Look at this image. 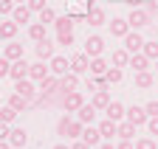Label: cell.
Returning <instances> with one entry per match:
<instances>
[{
  "mask_svg": "<svg viewBox=\"0 0 158 149\" xmlns=\"http://www.w3.org/2000/svg\"><path fill=\"white\" fill-rule=\"evenodd\" d=\"M144 110H147V116H150V118H155V116H158V99H155V101H147Z\"/></svg>",
  "mask_w": 158,
  "mask_h": 149,
  "instance_id": "cell-42",
  "label": "cell"
},
{
  "mask_svg": "<svg viewBox=\"0 0 158 149\" xmlns=\"http://www.w3.org/2000/svg\"><path fill=\"white\" fill-rule=\"evenodd\" d=\"M76 87H79V76H76L73 70H68L65 76H59V93H71Z\"/></svg>",
  "mask_w": 158,
  "mask_h": 149,
  "instance_id": "cell-15",
  "label": "cell"
},
{
  "mask_svg": "<svg viewBox=\"0 0 158 149\" xmlns=\"http://www.w3.org/2000/svg\"><path fill=\"white\" fill-rule=\"evenodd\" d=\"M127 68H133L135 73H138V70H147V68H150V59L144 57V53H130V65H127Z\"/></svg>",
  "mask_w": 158,
  "mask_h": 149,
  "instance_id": "cell-24",
  "label": "cell"
},
{
  "mask_svg": "<svg viewBox=\"0 0 158 149\" xmlns=\"http://www.w3.org/2000/svg\"><path fill=\"white\" fill-rule=\"evenodd\" d=\"M135 149H158V141L155 138H138L135 141Z\"/></svg>",
  "mask_w": 158,
  "mask_h": 149,
  "instance_id": "cell-38",
  "label": "cell"
},
{
  "mask_svg": "<svg viewBox=\"0 0 158 149\" xmlns=\"http://www.w3.org/2000/svg\"><path fill=\"white\" fill-rule=\"evenodd\" d=\"M9 76H11L14 82H20V79H28V62H26V57H23V59H17V62H11Z\"/></svg>",
  "mask_w": 158,
  "mask_h": 149,
  "instance_id": "cell-13",
  "label": "cell"
},
{
  "mask_svg": "<svg viewBox=\"0 0 158 149\" xmlns=\"http://www.w3.org/2000/svg\"><path fill=\"white\" fill-rule=\"evenodd\" d=\"M105 116H107L110 121H116V124H118V121H124V116H127V107H124L122 101H110V104L105 107Z\"/></svg>",
  "mask_w": 158,
  "mask_h": 149,
  "instance_id": "cell-7",
  "label": "cell"
},
{
  "mask_svg": "<svg viewBox=\"0 0 158 149\" xmlns=\"http://www.w3.org/2000/svg\"><path fill=\"white\" fill-rule=\"evenodd\" d=\"M56 20V14H54V9H43V11H40V23H43V25H48V23H54Z\"/></svg>",
  "mask_w": 158,
  "mask_h": 149,
  "instance_id": "cell-39",
  "label": "cell"
},
{
  "mask_svg": "<svg viewBox=\"0 0 158 149\" xmlns=\"http://www.w3.org/2000/svg\"><path fill=\"white\" fill-rule=\"evenodd\" d=\"M48 68H51L54 76H65V73L71 70V62H68L65 57H51V59H48Z\"/></svg>",
  "mask_w": 158,
  "mask_h": 149,
  "instance_id": "cell-11",
  "label": "cell"
},
{
  "mask_svg": "<svg viewBox=\"0 0 158 149\" xmlns=\"http://www.w3.org/2000/svg\"><path fill=\"white\" fill-rule=\"evenodd\" d=\"M152 84H155V79H152L150 70H138V73H135V87L147 90V87H152Z\"/></svg>",
  "mask_w": 158,
  "mask_h": 149,
  "instance_id": "cell-27",
  "label": "cell"
},
{
  "mask_svg": "<svg viewBox=\"0 0 158 149\" xmlns=\"http://www.w3.org/2000/svg\"><path fill=\"white\" fill-rule=\"evenodd\" d=\"M68 127H71V118H68V116H62V118L56 121V135L68 138Z\"/></svg>",
  "mask_w": 158,
  "mask_h": 149,
  "instance_id": "cell-37",
  "label": "cell"
},
{
  "mask_svg": "<svg viewBox=\"0 0 158 149\" xmlns=\"http://www.w3.org/2000/svg\"><path fill=\"white\" fill-rule=\"evenodd\" d=\"M9 70H11V62L6 57H0V79H6L9 76Z\"/></svg>",
  "mask_w": 158,
  "mask_h": 149,
  "instance_id": "cell-41",
  "label": "cell"
},
{
  "mask_svg": "<svg viewBox=\"0 0 158 149\" xmlns=\"http://www.w3.org/2000/svg\"><path fill=\"white\" fill-rule=\"evenodd\" d=\"M127 65H130V51L127 48L113 51V68H127Z\"/></svg>",
  "mask_w": 158,
  "mask_h": 149,
  "instance_id": "cell-25",
  "label": "cell"
},
{
  "mask_svg": "<svg viewBox=\"0 0 158 149\" xmlns=\"http://www.w3.org/2000/svg\"><path fill=\"white\" fill-rule=\"evenodd\" d=\"M54 25H56V34H73V17H71V14L56 17Z\"/></svg>",
  "mask_w": 158,
  "mask_h": 149,
  "instance_id": "cell-20",
  "label": "cell"
},
{
  "mask_svg": "<svg viewBox=\"0 0 158 149\" xmlns=\"http://www.w3.org/2000/svg\"><path fill=\"white\" fill-rule=\"evenodd\" d=\"M147 129H150V135H155V138H158V116L147 121Z\"/></svg>",
  "mask_w": 158,
  "mask_h": 149,
  "instance_id": "cell-45",
  "label": "cell"
},
{
  "mask_svg": "<svg viewBox=\"0 0 158 149\" xmlns=\"http://www.w3.org/2000/svg\"><path fill=\"white\" fill-rule=\"evenodd\" d=\"M14 11V3L11 0H0V14H11Z\"/></svg>",
  "mask_w": 158,
  "mask_h": 149,
  "instance_id": "cell-44",
  "label": "cell"
},
{
  "mask_svg": "<svg viewBox=\"0 0 158 149\" xmlns=\"http://www.w3.org/2000/svg\"><path fill=\"white\" fill-rule=\"evenodd\" d=\"M14 93H20V96L28 99V101H34V99H37V87H34V82H31V79H20V82H14Z\"/></svg>",
  "mask_w": 158,
  "mask_h": 149,
  "instance_id": "cell-5",
  "label": "cell"
},
{
  "mask_svg": "<svg viewBox=\"0 0 158 149\" xmlns=\"http://www.w3.org/2000/svg\"><path fill=\"white\" fill-rule=\"evenodd\" d=\"M37 90L43 93V96H54V93H59V76H54V73H51V76H45L43 82L37 84Z\"/></svg>",
  "mask_w": 158,
  "mask_h": 149,
  "instance_id": "cell-9",
  "label": "cell"
},
{
  "mask_svg": "<svg viewBox=\"0 0 158 149\" xmlns=\"http://www.w3.org/2000/svg\"><path fill=\"white\" fill-rule=\"evenodd\" d=\"M56 101L62 104V107L68 110V113H76V110L82 107V104H85V99H82V93H79V90H71V93H62V96H59Z\"/></svg>",
  "mask_w": 158,
  "mask_h": 149,
  "instance_id": "cell-1",
  "label": "cell"
},
{
  "mask_svg": "<svg viewBox=\"0 0 158 149\" xmlns=\"http://www.w3.org/2000/svg\"><path fill=\"white\" fill-rule=\"evenodd\" d=\"M6 141L11 143V149H23L28 143V132H26L23 127H14V129H9V138Z\"/></svg>",
  "mask_w": 158,
  "mask_h": 149,
  "instance_id": "cell-4",
  "label": "cell"
},
{
  "mask_svg": "<svg viewBox=\"0 0 158 149\" xmlns=\"http://www.w3.org/2000/svg\"><path fill=\"white\" fill-rule=\"evenodd\" d=\"M0 149H11V143L9 141H0Z\"/></svg>",
  "mask_w": 158,
  "mask_h": 149,
  "instance_id": "cell-51",
  "label": "cell"
},
{
  "mask_svg": "<svg viewBox=\"0 0 158 149\" xmlns=\"http://www.w3.org/2000/svg\"><path fill=\"white\" fill-rule=\"evenodd\" d=\"M3 57H6L9 62H17V59H23V45L11 40V42L6 45V51H3Z\"/></svg>",
  "mask_w": 158,
  "mask_h": 149,
  "instance_id": "cell-21",
  "label": "cell"
},
{
  "mask_svg": "<svg viewBox=\"0 0 158 149\" xmlns=\"http://www.w3.org/2000/svg\"><path fill=\"white\" fill-rule=\"evenodd\" d=\"M116 135L122 138V141H133V138H135V124H130L127 118L118 121V124H116Z\"/></svg>",
  "mask_w": 158,
  "mask_h": 149,
  "instance_id": "cell-17",
  "label": "cell"
},
{
  "mask_svg": "<svg viewBox=\"0 0 158 149\" xmlns=\"http://www.w3.org/2000/svg\"><path fill=\"white\" fill-rule=\"evenodd\" d=\"M99 132H102V141H113V135H116V121L105 118L102 124H99Z\"/></svg>",
  "mask_w": 158,
  "mask_h": 149,
  "instance_id": "cell-29",
  "label": "cell"
},
{
  "mask_svg": "<svg viewBox=\"0 0 158 149\" xmlns=\"http://www.w3.org/2000/svg\"><path fill=\"white\" fill-rule=\"evenodd\" d=\"M82 129H85V124H82V121H79V118H71L68 138H71V141H79V138H82Z\"/></svg>",
  "mask_w": 158,
  "mask_h": 149,
  "instance_id": "cell-32",
  "label": "cell"
},
{
  "mask_svg": "<svg viewBox=\"0 0 158 149\" xmlns=\"http://www.w3.org/2000/svg\"><path fill=\"white\" fill-rule=\"evenodd\" d=\"M155 70H158V59H155Z\"/></svg>",
  "mask_w": 158,
  "mask_h": 149,
  "instance_id": "cell-55",
  "label": "cell"
},
{
  "mask_svg": "<svg viewBox=\"0 0 158 149\" xmlns=\"http://www.w3.org/2000/svg\"><path fill=\"white\" fill-rule=\"evenodd\" d=\"M141 53L152 62V59H158V42H144V48H141Z\"/></svg>",
  "mask_w": 158,
  "mask_h": 149,
  "instance_id": "cell-35",
  "label": "cell"
},
{
  "mask_svg": "<svg viewBox=\"0 0 158 149\" xmlns=\"http://www.w3.org/2000/svg\"><path fill=\"white\" fill-rule=\"evenodd\" d=\"M124 48H127L130 53H141V48H144V37L138 34V31H130V34L124 37Z\"/></svg>",
  "mask_w": 158,
  "mask_h": 149,
  "instance_id": "cell-10",
  "label": "cell"
},
{
  "mask_svg": "<svg viewBox=\"0 0 158 149\" xmlns=\"http://www.w3.org/2000/svg\"><path fill=\"white\" fill-rule=\"evenodd\" d=\"M130 31H133V28H130L127 20H113V23H110V34H113V37H122V40H124Z\"/></svg>",
  "mask_w": 158,
  "mask_h": 149,
  "instance_id": "cell-23",
  "label": "cell"
},
{
  "mask_svg": "<svg viewBox=\"0 0 158 149\" xmlns=\"http://www.w3.org/2000/svg\"><path fill=\"white\" fill-rule=\"evenodd\" d=\"M56 42H59V45H65V48L73 45V34H56Z\"/></svg>",
  "mask_w": 158,
  "mask_h": 149,
  "instance_id": "cell-43",
  "label": "cell"
},
{
  "mask_svg": "<svg viewBox=\"0 0 158 149\" xmlns=\"http://www.w3.org/2000/svg\"><path fill=\"white\" fill-rule=\"evenodd\" d=\"M102 51H105V40L102 37H88V42H85V53L93 59V57H102Z\"/></svg>",
  "mask_w": 158,
  "mask_h": 149,
  "instance_id": "cell-12",
  "label": "cell"
},
{
  "mask_svg": "<svg viewBox=\"0 0 158 149\" xmlns=\"http://www.w3.org/2000/svg\"><path fill=\"white\" fill-rule=\"evenodd\" d=\"M99 149H116V146H113L110 141H105V143H99Z\"/></svg>",
  "mask_w": 158,
  "mask_h": 149,
  "instance_id": "cell-50",
  "label": "cell"
},
{
  "mask_svg": "<svg viewBox=\"0 0 158 149\" xmlns=\"http://www.w3.org/2000/svg\"><path fill=\"white\" fill-rule=\"evenodd\" d=\"M88 70L93 73V76H105V73H107L110 68H107V62H105L102 57H93V59H90V68H88Z\"/></svg>",
  "mask_w": 158,
  "mask_h": 149,
  "instance_id": "cell-28",
  "label": "cell"
},
{
  "mask_svg": "<svg viewBox=\"0 0 158 149\" xmlns=\"http://www.w3.org/2000/svg\"><path fill=\"white\" fill-rule=\"evenodd\" d=\"M82 141L90 146V149H96L99 143H102V132H99V127H93V124H88L85 129H82Z\"/></svg>",
  "mask_w": 158,
  "mask_h": 149,
  "instance_id": "cell-8",
  "label": "cell"
},
{
  "mask_svg": "<svg viewBox=\"0 0 158 149\" xmlns=\"http://www.w3.org/2000/svg\"><path fill=\"white\" fill-rule=\"evenodd\" d=\"M127 23H130V28H133V31L150 25V11H147V9H133V11H130V17H127Z\"/></svg>",
  "mask_w": 158,
  "mask_h": 149,
  "instance_id": "cell-2",
  "label": "cell"
},
{
  "mask_svg": "<svg viewBox=\"0 0 158 149\" xmlns=\"http://www.w3.org/2000/svg\"><path fill=\"white\" fill-rule=\"evenodd\" d=\"M34 51H37V59H43V62H45V59L54 57V42L45 37V40H40V42L34 45Z\"/></svg>",
  "mask_w": 158,
  "mask_h": 149,
  "instance_id": "cell-16",
  "label": "cell"
},
{
  "mask_svg": "<svg viewBox=\"0 0 158 149\" xmlns=\"http://www.w3.org/2000/svg\"><path fill=\"white\" fill-rule=\"evenodd\" d=\"M26 6H28L31 11H37V14H40V11L45 9V0H26Z\"/></svg>",
  "mask_w": 158,
  "mask_h": 149,
  "instance_id": "cell-40",
  "label": "cell"
},
{
  "mask_svg": "<svg viewBox=\"0 0 158 149\" xmlns=\"http://www.w3.org/2000/svg\"><path fill=\"white\" fill-rule=\"evenodd\" d=\"M6 138H9V124L0 121V141H6Z\"/></svg>",
  "mask_w": 158,
  "mask_h": 149,
  "instance_id": "cell-46",
  "label": "cell"
},
{
  "mask_svg": "<svg viewBox=\"0 0 158 149\" xmlns=\"http://www.w3.org/2000/svg\"><path fill=\"white\" fill-rule=\"evenodd\" d=\"M76 118L82 121L85 127H88V124H93V121H96V107H93V104H82V107L76 110Z\"/></svg>",
  "mask_w": 158,
  "mask_h": 149,
  "instance_id": "cell-19",
  "label": "cell"
},
{
  "mask_svg": "<svg viewBox=\"0 0 158 149\" xmlns=\"http://www.w3.org/2000/svg\"><path fill=\"white\" fill-rule=\"evenodd\" d=\"M90 104H93L96 110H105V107L110 104V93H107V90H96L93 99H90Z\"/></svg>",
  "mask_w": 158,
  "mask_h": 149,
  "instance_id": "cell-26",
  "label": "cell"
},
{
  "mask_svg": "<svg viewBox=\"0 0 158 149\" xmlns=\"http://www.w3.org/2000/svg\"><path fill=\"white\" fill-rule=\"evenodd\" d=\"M71 149H90V146H88L82 138H79V141H73V143H71Z\"/></svg>",
  "mask_w": 158,
  "mask_h": 149,
  "instance_id": "cell-47",
  "label": "cell"
},
{
  "mask_svg": "<svg viewBox=\"0 0 158 149\" xmlns=\"http://www.w3.org/2000/svg\"><path fill=\"white\" fill-rule=\"evenodd\" d=\"M54 149H71V146H65V143H56V146H54Z\"/></svg>",
  "mask_w": 158,
  "mask_h": 149,
  "instance_id": "cell-53",
  "label": "cell"
},
{
  "mask_svg": "<svg viewBox=\"0 0 158 149\" xmlns=\"http://www.w3.org/2000/svg\"><path fill=\"white\" fill-rule=\"evenodd\" d=\"M11 20H14L17 25H26V23L31 20V9H28L26 3H20V6H14V11H11Z\"/></svg>",
  "mask_w": 158,
  "mask_h": 149,
  "instance_id": "cell-18",
  "label": "cell"
},
{
  "mask_svg": "<svg viewBox=\"0 0 158 149\" xmlns=\"http://www.w3.org/2000/svg\"><path fill=\"white\" fill-rule=\"evenodd\" d=\"M124 118H127L130 124H135V127H144V124L150 121L147 110H144V107H135V104H133V107H127V116H124Z\"/></svg>",
  "mask_w": 158,
  "mask_h": 149,
  "instance_id": "cell-3",
  "label": "cell"
},
{
  "mask_svg": "<svg viewBox=\"0 0 158 149\" xmlns=\"http://www.w3.org/2000/svg\"><path fill=\"white\" fill-rule=\"evenodd\" d=\"M122 76H124V73H122V68H110V70L105 73L107 84H118V82H122Z\"/></svg>",
  "mask_w": 158,
  "mask_h": 149,
  "instance_id": "cell-36",
  "label": "cell"
},
{
  "mask_svg": "<svg viewBox=\"0 0 158 149\" xmlns=\"http://www.w3.org/2000/svg\"><path fill=\"white\" fill-rule=\"evenodd\" d=\"M88 68H90V57H88V53H73V57H71V70L76 73V76L85 73Z\"/></svg>",
  "mask_w": 158,
  "mask_h": 149,
  "instance_id": "cell-14",
  "label": "cell"
},
{
  "mask_svg": "<svg viewBox=\"0 0 158 149\" xmlns=\"http://www.w3.org/2000/svg\"><path fill=\"white\" fill-rule=\"evenodd\" d=\"M127 3H133V6H141V3H144V0H127Z\"/></svg>",
  "mask_w": 158,
  "mask_h": 149,
  "instance_id": "cell-52",
  "label": "cell"
},
{
  "mask_svg": "<svg viewBox=\"0 0 158 149\" xmlns=\"http://www.w3.org/2000/svg\"><path fill=\"white\" fill-rule=\"evenodd\" d=\"M150 14H158V0H150V6H147Z\"/></svg>",
  "mask_w": 158,
  "mask_h": 149,
  "instance_id": "cell-49",
  "label": "cell"
},
{
  "mask_svg": "<svg viewBox=\"0 0 158 149\" xmlns=\"http://www.w3.org/2000/svg\"><path fill=\"white\" fill-rule=\"evenodd\" d=\"M14 118H17V110H14V107H9V104L0 107V121H3V124H11Z\"/></svg>",
  "mask_w": 158,
  "mask_h": 149,
  "instance_id": "cell-34",
  "label": "cell"
},
{
  "mask_svg": "<svg viewBox=\"0 0 158 149\" xmlns=\"http://www.w3.org/2000/svg\"><path fill=\"white\" fill-rule=\"evenodd\" d=\"M116 149H135V146H133V141H118Z\"/></svg>",
  "mask_w": 158,
  "mask_h": 149,
  "instance_id": "cell-48",
  "label": "cell"
},
{
  "mask_svg": "<svg viewBox=\"0 0 158 149\" xmlns=\"http://www.w3.org/2000/svg\"><path fill=\"white\" fill-rule=\"evenodd\" d=\"M96 149H99V146H96Z\"/></svg>",
  "mask_w": 158,
  "mask_h": 149,
  "instance_id": "cell-56",
  "label": "cell"
},
{
  "mask_svg": "<svg viewBox=\"0 0 158 149\" xmlns=\"http://www.w3.org/2000/svg\"><path fill=\"white\" fill-rule=\"evenodd\" d=\"M45 76H51V68L40 59V62H34V65H28V79L31 82H43Z\"/></svg>",
  "mask_w": 158,
  "mask_h": 149,
  "instance_id": "cell-6",
  "label": "cell"
},
{
  "mask_svg": "<svg viewBox=\"0 0 158 149\" xmlns=\"http://www.w3.org/2000/svg\"><path fill=\"white\" fill-rule=\"evenodd\" d=\"M28 37H31L34 42L45 40V25H43V23H34V25H28Z\"/></svg>",
  "mask_w": 158,
  "mask_h": 149,
  "instance_id": "cell-33",
  "label": "cell"
},
{
  "mask_svg": "<svg viewBox=\"0 0 158 149\" xmlns=\"http://www.w3.org/2000/svg\"><path fill=\"white\" fill-rule=\"evenodd\" d=\"M85 20H88L90 25H102V23H105V11H102V9H96V6H90L88 14H85Z\"/></svg>",
  "mask_w": 158,
  "mask_h": 149,
  "instance_id": "cell-30",
  "label": "cell"
},
{
  "mask_svg": "<svg viewBox=\"0 0 158 149\" xmlns=\"http://www.w3.org/2000/svg\"><path fill=\"white\" fill-rule=\"evenodd\" d=\"M11 3H14V6H20V3H23V0H11Z\"/></svg>",
  "mask_w": 158,
  "mask_h": 149,
  "instance_id": "cell-54",
  "label": "cell"
},
{
  "mask_svg": "<svg viewBox=\"0 0 158 149\" xmlns=\"http://www.w3.org/2000/svg\"><path fill=\"white\" fill-rule=\"evenodd\" d=\"M17 28H20V25H17L14 20H6V23H0V40H9V42H11L14 37H17Z\"/></svg>",
  "mask_w": 158,
  "mask_h": 149,
  "instance_id": "cell-22",
  "label": "cell"
},
{
  "mask_svg": "<svg viewBox=\"0 0 158 149\" xmlns=\"http://www.w3.org/2000/svg\"><path fill=\"white\" fill-rule=\"evenodd\" d=\"M28 104H31V101H28V99H23L20 93H11V96H9V107H14L17 113H23V110H26Z\"/></svg>",
  "mask_w": 158,
  "mask_h": 149,
  "instance_id": "cell-31",
  "label": "cell"
}]
</instances>
